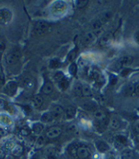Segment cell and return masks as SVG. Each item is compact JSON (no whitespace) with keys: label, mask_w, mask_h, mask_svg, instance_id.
I'll return each instance as SVG.
<instances>
[{"label":"cell","mask_w":139,"mask_h":159,"mask_svg":"<svg viewBox=\"0 0 139 159\" xmlns=\"http://www.w3.org/2000/svg\"><path fill=\"white\" fill-rule=\"evenodd\" d=\"M66 7V3L64 1H56L51 6V11L54 14H61L65 11Z\"/></svg>","instance_id":"cell-5"},{"label":"cell","mask_w":139,"mask_h":159,"mask_svg":"<svg viewBox=\"0 0 139 159\" xmlns=\"http://www.w3.org/2000/svg\"><path fill=\"white\" fill-rule=\"evenodd\" d=\"M4 51H5V44L2 42V43H0V54H2Z\"/></svg>","instance_id":"cell-44"},{"label":"cell","mask_w":139,"mask_h":159,"mask_svg":"<svg viewBox=\"0 0 139 159\" xmlns=\"http://www.w3.org/2000/svg\"><path fill=\"white\" fill-rule=\"evenodd\" d=\"M94 118L96 119L97 122H101L102 120H104L107 117V114L103 111L96 110V111H94Z\"/></svg>","instance_id":"cell-21"},{"label":"cell","mask_w":139,"mask_h":159,"mask_svg":"<svg viewBox=\"0 0 139 159\" xmlns=\"http://www.w3.org/2000/svg\"><path fill=\"white\" fill-rule=\"evenodd\" d=\"M22 85L26 90H33L35 88V80L32 77H25L22 81Z\"/></svg>","instance_id":"cell-15"},{"label":"cell","mask_w":139,"mask_h":159,"mask_svg":"<svg viewBox=\"0 0 139 159\" xmlns=\"http://www.w3.org/2000/svg\"><path fill=\"white\" fill-rule=\"evenodd\" d=\"M134 61V58L131 55H126L123 56L122 58H120L116 64H115V69L120 70V69H127L129 66H131Z\"/></svg>","instance_id":"cell-3"},{"label":"cell","mask_w":139,"mask_h":159,"mask_svg":"<svg viewBox=\"0 0 139 159\" xmlns=\"http://www.w3.org/2000/svg\"><path fill=\"white\" fill-rule=\"evenodd\" d=\"M133 94L137 97H139V82L134 84V93Z\"/></svg>","instance_id":"cell-36"},{"label":"cell","mask_w":139,"mask_h":159,"mask_svg":"<svg viewBox=\"0 0 139 159\" xmlns=\"http://www.w3.org/2000/svg\"><path fill=\"white\" fill-rule=\"evenodd\" d=\"M69 86V81L66 77H64L63 79H62L60 82H58V87L60 88L61 91H64L68 88Z\"/></svg>","instance_id":"cell-25"},{"label":"cell","mask_w":139,"mask_h":159,"mask_svg":"<svg viewBox=\"0 0 139 159\" xmlns=\"http://www.w3.org/2000/svg\"><path fill=\"white\" fill-rule=\"evenodd\" d=\"M4 134H5L4 129H1V128H0V137H2V136L4 135Z\"/></svg>","instance_id":"cell-46"},{"label":"cell","mask_w":139,"mask_h":159,"mask_svg":"<svg viewBox=\"0 0 139 159\" xmlns=\"http://www.w3.org/2000/svg\"><path fill=\"white\" fill-rule=\"evenodd\" d=\"M122 159H134V152L132 149H125L121 152Z\"/></svg>","instance_id":"cell-20"},{"label":"cell","mask_w":139,"mask_h":159,"mask_svg":"<svg viewBox=\"0 0 139 159\" xmlns=\"http://www.w3.org/2000/svg\"><path fill=\"white\" fill-rule=\"evenodd\" d=\"M121 121L117 117H112L109 120V127L111 129H118L121 128Z\"/></svg>","instance_id":"cell-22"},{"label":"cell","mask_w":139,"mask_h":159,"mask_svg":"<svg viewBox=\"0 0 139 159\" xmlns=\"http://www.w3.org/2000/svg\"><path fill=\"white\" fill-rule=\"evenodd\" d=\"M5 85V78H4V75L2 74H0V88H2V87Z\"/></svg>","instance_id":"cell-39"},{"label":"cell","mask_w":139,"mask_h":159,"mask_svg":"<svg viewBox=\"0 0 139 159\" xmlns=\"http://www.w3.org/2000/svg\"><path fill=\"white\" fill-rule=\"evenodd\" d=\"M95 146H96V149L98 150V152L101 153H105L107 151H109V146L105 141H102V140H96Z\"/></svg>","instance_id":"cell-11"},{"label":"cell","mask_w":139,"mask_h":159,"mask_svg":"<svg viewBox=\"0 0 139 159\" xmlns=\"http://www.w3.org/2000/svg\"><path fill=\"white\" fill-rule=\"evenodd\" d=\"M19 58H20L19 52L13 51V52H10V53L7 54V56H6V63L9 66L15 65L16 63L18 62Z\"/></svg>","instance_id":"cell-6"},{"label":"cell","mask_w":139,"mask_h":159,"mask_svg":"<svg viewBox=\"0 0 139 159\" xmlns=\"http://www.w3.org/2000/svg\"><path fill=\"white\" fill-rule=\"evenodd\" d=\"M107 125H108V120H107V118H106V119H104V120H102L101 122H97V129H99L100 132H104L105 129L107 128Z\"/></svg>","instance_id":"cell-24"},{"label":"cell","mask_w":139,"mask_h":159,"mask_svg":"<svg viewBox=\"0 0 139 159\" xmlns=\"http://www.w3.org/2000/svg\"><path fill=\"white\" fill-rule=\"evenodd\" d=\"M128 143V139L126 136H124L122 134H118L114 138V144L117 148H123L124 146H126Z\"/></svg>","instance_id":"cell-12"},{"label":"cell","mask_w":139,"mask_h":159,"mask_svg":"<svg viewBox=\"0 0 139 159\" xmlns=\"http://www.w3.org/2000/svg\"><path fill=\"white\" fill-rule=\"evenodd\" d=\"M43 129H44V125H43L42 123L37 122V123L33 124V126H32V132H33L35 134H37V135H39V134H42Z\"/></svg>","instance_id":"cell-19"},{"label":"cell","mask_w":139,"mask_h":159,"mask_svg":"<svg viewBox=\"0 0 139 159\" xmlns=\"http://www.w3.org/2000/svg\"><path fill=\"white\" fill-rule=\"evenodd\" d=\"M49 66L50 68L52 69H56V68H59L61 66V62L59 59H52L49 63Z\"/></svg>","instance_id":"cell-33"},{"label":"cell","mask_w":139,"mask_h":159,"mask_svg":"<svg viewBox=\"0 0 139 159\" xmlns=\"http://www.w3.org/2000/svg\"><path fill=\"white\" fill-rule=\"evenodd\" d=\"M44 156L46 157V159H59L60 154H59V152L56 149L49 148V149L45 150Z\"/></svg>","instance_id":"cell-14"},{"label":"cell","mask_w":139,"mask_h":159,"mask_svg":"<svg viewBox=\"0 0 139 159\" xmlns=\"http://www.w3.org/2000/svg\"><path fill=\"white\" fill-rule=\"evenodd\" d=\"M75 155L79 159H87L90 156V151L87 147L86 146H80L77 148Z\"/></svg>","instance_id":"cell-8"},{"label":"cell","mask_w":139,"mask_h":159,"mask_svg":"<svg viewBox=\"0 0 139 159\" xmlns=\"http://www.w3.org/2000/svg\"><path fill=\"white\" fill-rule=\"evenodd\" d=\"M69 70V74H70V75H75L76 73H77V66H76V64L72 63L70 66H69V70Z\"/></svg>","instance_id":"cell-34"},{"label":"cell","mask_w":139,"mask_h":159,"mask_svg":"<svg viewBox=\"0 0 139 159\" xmlns=\"http://www.w3.org/2000/svg\"><path fill=\"white\" fill-rule=\"evenodd\" d=\"M50 28H51V25L49 22L40 20V21H37L35 25V32L38 35H42V34H45L50 30Z\"/></svg>","instance_id":"cell-1"},{"label":"cell","mask_w":139,"mask_h":159,"mask_svg":"<svg viewBox=\"0 0 139 159\" xmlns=\"http://www.w3.org/2000/svg\"><path fill=\"white\" fill-rule=\"evenodd\" d=\"M74 93L77 96L82 95V85L81 83H76L74 85Z\"/></svg>","instance_id":"cell-29"},{"label":"cell","mask_w":139,"mask_h":159,"mask_svg":"<svg viewBox=\"0 0 139 159\" xmlns=\"http://www.w3.org/2000/svg\"><path fill=\"white\" fill-rule=\"evenodd\" d=\"M45 136H42V135H38V138H37V143L39 144V145H42V144L45 143Z\"/></svg>","instance_id":"cell-37"},{"label":"cell","mask_w":139,"mask_h":159,"mask_svg":"<svg viewBox=\"0 0 139 159\" xmlns=\"http://www.w3.org/2000/svg\"><path fill=\"white\" fill-rule=\"evenodd\" d=\"M34 159H37V158H34Z\"/></svg>","instance_id":"cell-48"},{"label":"cell","mask_w":139,"mask_h":159,"mask_svg":"<svg viewBox=\"0 0 139 159\" xmlns=\"http://www.w3.org/2000/svg\"><path fill=\"white\" fill-rule=\"evenodd\" d=\"M134 131H135V133L137 134H139V122L135 124V126H134Z\"/></svg>","instance_id":"cell-45"},{"label":"cell","mask_w":139,"mask_h":159,"mask_svg":"<svg viewBox=\"0 0 139 159\" xmlns=\"http://www.w3.org/2000/svg\"><path fill=\"white\" fill-rule=\"evenodd\" d=\"M24 152V149L21 145L19 144H17V145L13 146V148L11 150V153L15 156V157H20Z\"/></svg>","instance_id":"cell-17"},{"label":"cell","mask_w":139,"mask_h":159,"mask_svg":"<svg viewBox=\"0 0 139 159\" xmlns=\"http://www.w3.org/2000/svg\"><path fill=\"white\" fill-rule=\"evenodd\" d=\"M130 73H131V70L130 69H124V70L121 71V75L122 76H127L128 74H130Z\"/></svg>","instance_id":"cell-40"},{"label":"cell","mask_w":139,"mask_h":159,"mask_svg":"<svg viewBox=\"0 0 139 159\" xmlns=\"http://www.w3.org/2000/svg\"><path fill=\"white\" fill-rule=\"evenodd\" d=\"M53 91H54L53 84L50 81H48V80L44 81L42 87H41V93H42L43 94L48 95V94H51L53 93Z\"/></svg>","instance_id":"cell-13"},{"label":"cell","mask_w":139,"mask_h":159,"mask_svg":"<svg viewBox=\"0 0 139 159\" xmlns=\"http://www.w3.org/2000/svg\"><path fill=\"white\" fill-rule=\"evenodd\" d=\"M0 123L5 126H8L10 124H12V119L8 116V115L2 114V115H0Z\"/></svg>","instance_id":"cell-28"},{"label":"cell","mask_w":139,"mask_h":159,"mask_svg":"<svg viewBox=\"0 0 139 159\" xmlns=\"http://www.w3.org/2000/svg\"><path fill=\"white\" fill-rule=\"evenodd\" d=\"M134 93V84L130 83L125 88V95L126 96H132Z\"/></svg>","instance_id":"cell-23"},{"label":"cell","mask_w":139,"mask_h":159,"mask_svg":"<svg viewBox=\"0 0 139 159\" xmlns=\"http://www.w3.org/2000/svg\"><path fill=\"white\" fill-rule=\"evenodd\" d=\"M29 134H30V132L29 131H28V129H21V134L22 135H29Z\"/></svg>","instance_id":"cell-42"},{"label":"cell","mask_w":139,"mask_h":159,"mask_svg":"<svg viewBox=\"0 0 139 159\" xmlns=\"http://www.w3.org/2000/svg\"><path fill=\"white\" fill-rule=\"evenodd\" d=\"M32 104H33V107L36 108V109H39L41 106L43 104V98L41 95L37 94V95H35L33 97V100H32Z\"/></svg>","instance_id":"cell-18"},{"label":"cell","mask_w":139,"mask_h":159,"mask_svg":"<svg viewBox=\"0 0 139 159\" xmlns=\"http://www.w3.org/2000/svg\"><path fill=\"white\" fill-rule=\"evenodd\" d=\"M41 121L42 122H44V123H49V122H51V121H53L54 119H53V116H52V114L50 113V111H48V112H44L42 115H41Z\"/></svg>","instance_id":"cell-27"},{"label":"cell","mask_w":139,"mask_h":159,"mask_svg":"<svg viewBox=\"0 0 139 159\" xmlns=\"http://www.w3.org/2000/svg\"><path fill=\"white\" fill-rule=\"evenodd\" d=\"M62 129L61 127L59 126H53L51 128H49L46 133H45V137L48 139H55L58 138L61 134H62Z\"/></svg>","instance_id":"cell-4"},{"label":"cell","mask_w":139,"mask_h":159,"mask_svg":"<svg viewBox=\"0 0 139 159\" xmlns=\"http://www.w3.org/2000/svg\"><path fill=\"white\" fill-rule=\"evenodd\" d=\"M111 12L110 11H108V12H105V13H103L102 14V16H101V18H100V20H98V21H100L102 24H104L105 22H107V21H108L109 19H110V17H111Z\"/></svg>","instance_id":"cell-31"},{"label":"cell","mask_w":139,"mask_h":159,"mask_svg":"<svg viewBox=\"0 0 139 159\" xmlns=\"http://www.w3.org/2000/svg\"><path fill=\"white\" fill-rule=\"evenodd\" d=\"M75 53H76L75 50H73L72 52H70V53H69V55H68V58H69V60H73V58L75 57Z\"/></svg>","instance_id":"cell-41"},{"label":"cell","mask_w":139,"mask_h":159,"mask_svg":"<svg viewBox=\"0 0 139 159\" xmlns=\"http://www.w3.org/2000/svg\"><path fill=\"white\" fill-rule=\"evenodd\" d=\"M17 84L15 81L8 82L4 87V92L9 96H13L17 93Z\"/></svg>","instance_id":"cell-7"},{"label":"cell","mask_w":139,"mask_h":159,"mask_svg":"<svg viewBox=\"0 0 139 159\" xmlns=\"http://www.w3.org/2000/svg\"><path fill=\"white\" fill-rule=\"evenodd\" d=\"M75 4L77 8H83L87 4V1H85V0H78V1L75 2Z\"/></svg>","instance_id":"cell-35"},{"label":"cell","mask_w":139,"mask_h":159,"mask_svg":"<svg viewBox=\"0 0 139 159\" xmlns=\"http://www.w3.org/2000/svg\"><path fill=\"white\" fill-rule=\"evenodd\" d=\"M96 37L97 36L93 34V32H87L82 37V44L85 46H90L91 44H93Z\"/></svg>","instance_id":"cell-10"},{"label":"cell","mask_w":139,"mask_h":159,"mask_svg":"<svg viewBox=\"0 0 139 159\" xmlns=\"http://www.w3.org/2000/svg\"><path fill=\"white\" fill-rule=\"evenodd\" d=\"M65 76H64V75H63V73L62 71H57L55 75H54V76H53V78H54V80L56 81V82H60L62 79H63Z\"/></svg>","instance_id":"cell-32"},{"label":"cell","mask_w":139,"mask_h":159,"mask_svg":"<svg viewBox=\"0 0 139 159\" xmlns=\"http://www.w3.org/2000/svg\"><path fill=\"white\" fill-rule=\"evenodd\" d=\"M50 113L52 114V116H53V119H54V120L61 119V118L62 117V115L64 114V110L62 109V106H60V105H56V106H53V107L51 108Z\"/></svg>","instance_id":"cell-9"},{"label":"cell","mask_w":139,"mask_h":159,"mask_svg":"<svg viewBox=\"0 0 139 159\" xmlns=\"http://www.w3.org/2000/svg\"><path fill=\"white\" fill-rule=\"evenodd\" d=\"M6 157V149L0 148V159H4Z\"/></svg>","instance_id":"cell-38"},{"label":"cell","mask_w":139,"mask_h":159,"mask_svg":"<svg viewBox=\"0 0 139 159\" xmlns=\"http://www.w3.org/2000/svg\"><path fill=\"white\" fill-rule=\"evenodd\" d=\"M93 93L91 88L88 85H82V95L86 96V97H90L92 96Z\"/></svg>","instance_id":"cell-26"},{"label":"cell","mask_w":139,"mask_h":159,"mask_svg":"<svg viewBox=\"0 0 139 159\" xmlns=\"http://www.w3.org/2000/svg\"><path fill=\"white\" fill-rule=\"evenodd\" d=\"M64 115L66 119H72L76 115V109L73 106H67L64 109Z\"/></svg>","instance_id":"cell-16"},{"label":"cell","mask_w":139,"mask_h":159,"mask_svg":"<svg viewBox=\"0 0 139 159\" xmlns=\"http://www.w3.org/2000/svg\"><path fill=\"white\" fill-rule=\"evenodd\" d=\"M110 37H111V36H110V34H106L102 35L101 40H100V45L105 46V45L108 44V43H109V40H110Z\"/></svg>","instance_id":"cell-30"},{"label":"cell","mask_w":139,"mask_h":159,"mask_svg":"<svg viewBox=\"0 0 139 159\" xmlns=\"http://www.w3.org/2000/svg\"><path fill=\"white\" fill-rule=\"evenodd\" d=\"M137 141H138V143H139V135H138V137H137Z\"/></svg>","instance_id":"cell-47"},{"label":"cell","mask_w":139,"mask_h":159,"mask_svg":"<svg viewBox=\"0 0 139 159\" xmlns=\"http://www.w3.org/2000/svg\"><path fill=\"white\" fill-rule=\"evenodd\" d=\"M12 12L8 8L0 9V25H7L12 21Z\"/></svg>","instance_id":"cell-2"},{"label":"cell","mask_w":139,"mask_h":159,"mask_svg":"<svg viewBox=\"0 0 139 159\" xmlns=\"http://www.w3.org/2000/svg\"><path fill=\"white\" fill-rule=\"evenodd\" d=\"M134 40H135V42L137 43V44H139V31L134 34Z\"/></svg>","instance_id":"cell-43"}]
</instances>
